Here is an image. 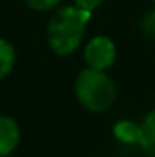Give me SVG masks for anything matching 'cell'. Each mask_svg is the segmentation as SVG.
<instances>
[{
    "label": "cell",
    "mask_w": 155,
    "mask_h": 157,
    "mask_svg": "<svg viewBox=\"0 0 155 157\" xmlns=\"http://www.w3.org/2000/svg\"><path fill=\"white\" fill-rule=\"evenodd\" d=\"M91 13L77 6H64L53 13L47 24V44L55 55H71L84 39Z\"/></svg>",
    "instance_id": "1"
},
{
    "label": "cell",
    "mask_w": 155,
    "mask_h": 157,
    "mask_svg": "<svg viewBox=\"0 0 155 157\" xmlns=\"http://www.w3.org/2000/svg\"><path fill=\"white\" fill-rule=\"evenodd\" d=\"M75 97L89 112H108L117 101L115 80L106 71L84 68L75 78Z\"/></svg>",
    "instance_id": "2"
},
{
    "label": "cell",
    "mask_w": 155,
    "mask_h": 157,
    "mask_svg": "<svg viewBox=\"0 0 155 157\" xmlns=\"http://www.w3.org/2000/svg\"><path fill=\"white\" fill-rule=\"evenodd\" d=\"M115 59H117L115 42L106 35L93 37L84 46V60H86L88 68H91V70L106 71L108 68L113 66Z\"/></svg>",
    "instance_id": "3"
},
{
    "label": "cell",
    "mask_w": 155,
    "mask_h": 157,
    "mask_svg": "<svg viewBox=\"0 0 155 157\" xmlns=\"http://www.w3.org/2000/svg\"><path fill=\"white\" fill-rule=\"evenodd\" d=\"M20 143V126L9 115H0V157L11 155Z\"/></svg>",
    "instance_id": "4"
},
{
    "label": "cell",
    "mask_w": 155,
    "mask_h": 157,
    "mask_svg": "<svg viewBox=\"0 0 155 157\" xmlns=\"http://www.w3.org/2000/svg\"><path fill=\"white\" fill-rule=\"evenodd\" d=\"M137 146L150 157H155V108L141 122V133Z\"/></svg>",
    "instance_id": "5"
},
{
    "label": "cell",
    "mask_w": 155,
    "mask_h": 157,
    "mask_svg": "<svg viewBox=\"0 0 155 157\" xmlns=\"http://www.w3.org/2000/svg\"><path fill=\"white\" fill-rule=\"evenodd\" d=\"M139 133H141V124L133 121H119L113 126V135L120 143H126V144H137Z\"/></svg>",
    "instance_id": "6"
},
{
    "label": "cell",
    "mask_w": 155,
    "mask_h": 157,
    "mask_svg": "<svg viewBox=\"0 0 155 157\" xmlns=\"http://www.w3.org/2000/svg\"><path fill=\"white\" fill-rule=\"evenodd\" d=\"M15 48L11 46V42L0 39V80L6 78L11 71H13V66H15Z\"/></svg>",
    "instance_id": "7"
},
{
    "label": "cell",
    "mask_w": 155,
    "mask_h": 157,
    "mask_svg": "<svg viewBox=\"0 0 155 157\" xmlns=\"http://www.w3.org/2000/svg\"><path fill=\"white\" fill-rule=\"evenodd\" d=\"M28 4V7H31L33 11H39V13H44V11H51L55 9L62 0H24Z\"/></svg>",
    "instance_id": "8"
},
{
    "label": "cell",
    "mask_w": 155,
    "mask_h": 157,
    "mask_svg": "<svg viewBox=\"0 0 155 157\" xmlns=\"http://www.w3.org/2000/svg\"><path fill=\"white\" fill-rule=\"evenodd\" d=\"M141 28L146 37H155V9L146 13V17L141 22Z\"/></svg>",
    "instance_id": "9"
},
{
    "label": "cell",
    "mask_w": 155,
    "mask_h": 157,
    "mask_svg": "<svg viewBox=\"0 0 155 157\" xmlns=\"http://www.w3.org/2000/svg\"><path fill=\"white\" fill-rule=\"evenodd\" d=\"M75 2V6L80 7V9H86V11H89V13H93L95 9H99L100 6H102V2L104 0H73Z\"/></svg>",
    "instance_id": "10"
},
{
    "label": "cell",
    "mask_w": 155,
    "mask_h": 157,
    "mask_svg": "<svg viewBox=\"0 0 155 157\" xmlns=\"http://www.w3.org/2000/svg\"><path fill=\"white\" fill-rule=\"evenodd\" d=\"M153 2H155V0H153Z\"/></svg>",
    "instance_id": "11"
}]
</instances>
